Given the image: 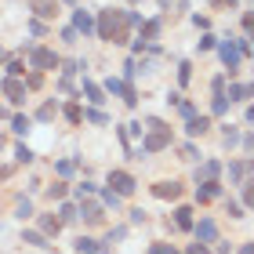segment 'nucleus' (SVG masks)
I'll list each match as a JSON object with an SVG mask.
<instances>
[{"instance_id":"9","label":"nucleus","mask_w":254,"mask_h":254,"mask_svg":"<svg viewBox=\"0 0 254 254\" xmlns=\"http://www.w3.org/2000/svg\"><path fill=\"white\" fill-rule=\"evenodd\" d=\"M251 175V160H236V164H229V178H233V182H240V186H247V178Z\"/></svg>"},{"instance_id":"3","label":"nucleus","mask_w":254,"mask_h":254,"mask_svg":"<svg viewBox=\"0 0 254 254\" xmlns=\"http://www.w3.org/2000/svg\"><path fill=\"white\" fill-rule=\"evenodd\" d=\"M29 65L37 69V73H44V69H55V65H59V55H55L51 48H29Z\"/></svg>"},{"instance_id":"30","label":"nucleus","mask_w":254,"mask_h":254,"mask_svg":"<svg viewBox=\"0 0 254 254\" xmlns=\"http://www.w3.org/2000/svg\"><path fill=\"white\" fill-rule=\"evenodd\" d=\"M149 254H178V251L171 247V244H153V247H149Z\"/></svg>"},{"instance_id":"16","label":"nucleus","mask_w":254,"mask_h":254,"mask_svg":"<svg viewBox=\"0 0 254 254\" xmlns=\"http://www.w3.org/2000/svg\"><path fill=\"white\" fill-rule=\"evenodd\" d=\"M59 229H62V222H59L55 214H44V218H40V233H44V236H59Z\"/></svg>"},{"instance_id":"31","label":"nucleus","mask_w":254,"mask_h":254,"mask_svg":"<svg viewBox=\"0 0 254 254\" xmlns=\"http://www.w3.org/2000/svg\"><path fill=\"white\" fill-rule=\"evenodd\" d=\"M225 207H229V214H233V218H244V211H247V207H244V203H236V200H229Z\"/></svg>"},{"instance_id":"45","label":"nucleus","mask_w":254,"mask_h":254,"mask_svg":"<svg viewBox=\"0 0 254 254\" xmlns=\"http://www.w3.org/2000/svg\"><path fill=\"white\" fill-rule=\"evenodd\" d=\"M160 4H167V0H160Z\"/></svg>"},{"instance_id":"22","label":"nucleus","mask_w":254,"mask_h":254,"mask_svg":"<svg viewBox=\"0 0 254 254\" xmlns=\"http://www.w3.org/2000/svg\"><path fill=\"white\" fill-rule=\"evenodd\" d=\"M22 244H33V247H48V236H44V233H33V229H29V233H22Z\"/></svg>"},{"instance_id":"18","label":"nucleus","mask_w":254,"mask_h":254,"mask_svg":"<svg viewBox=\"0 0 254 254\" xmlns=\"http://www.w3.org/2000/svg\"><path fill=\"white\" fill-rule=\"evenodd\" d=\"M247 98H251V87H247V84H233L225 102H247Z\"/></svg>"},{"instance_id":"13","label":"nucleus","mask_w":254,"mask_h":254,"mask_svg":"<svg viewBox=\"0 0 254 254\" xmlns=\"http://www.w3.org/2000/svg\"><path fill=\"white\" fill-rule=\"evenodd\" d=\"M207 127H211V120H207V117H189V120H186V134L196 138V134H203Z\"/></svg>"},{"instance_id":"4","label":"nucleus","mask_w":254,"mask_h":254,"mask_svg":"<svg viewBox=\"0 0 254 254\" xmlns=\"http://www.w3.org/2000/svg\"><path fill=\"white\" fill-rule=\"evenodd\" d=\"M218 55H222V62H225V69H229V76H236V69H240V48H236V40H225L222 48H218Z\"/></svg>"},{"instance_id":"34","label":"nucleus","mask_w":254,"mask_h":254,"mask_svg":"<svg viewBox=\"0 0 254 254\" xmlns=\"http://www.w3.org/2000/svg\"><path fill=\"white\" fill-rule=\"evenodd\" d=\"M65 117H69V124H80V117H84V113H80L76 106H65Z\"/></svg>"},{"instance_id":"20","label":"nucleus","mask_w":254,"mask_h":254,"mask_svg":"<svg viewBox=\"0 0 254 254\" xmlns=\"http://www.w3.org/2000/svg\"><path fill=\"white\" fill-rule=\"evenodd\" d=\"M33 11H37L40 18H55V11H59V7H55V0H37V4H33Z\"/></svg>"},{"instance_id":"6","label":"nucleus","mask_w":254,"mask_h":254,"mask_svg":"<svg viewBox=\"0 0 254 254\" xmlns=\"http://www.w3.org/2000/svg\"><path fill=\"white\" fill-rule=\"evenodd\" d=\"M192 233H196L200 244H218V225L211 222V218H203L200 225H192Z\"/></svg>"},{"instance_id":"28","label":"nucleus","mask_w":254,"mask_h":254,"mask_svg":"<svg viewBox=\"0 0 254 254\" xmlns=\"http://www.w3.org/2000/svg\"><path fill=\"white\" fill-rule=\"evenodd\" d=\"M211 113H214V117H222V113H229V102H225V95H222V98H214Z\"/></svg>"},{"instance_id":"24","label":"nucleus","mask_w":254,"mask_h":254,"mask_svg":"<svg viewBox=\"0 0 254 254\" xmlns=\"http://www.w3.org/2000/svg\"><path fill=\"white\" fill-rule=\"evenodd\" d=\"M15 156H18V164H33V160H37V153H33L29 145H18V149H15Z\"/></svg>"},{"instance_id":"33","label":"nucleus","mask_w":254,"mask_h":254,"mask_svg":"<svg viewBox=\"0 0 254 254\" xmlns=\"http://www.w3.org/2000/svg\"><path fill=\"white\" fill-rule=\"evenodd\" d=\"M102 203H109V207H120V196L113 192V189H106V192H102Z\"/></svg>"},{"instance_id":"11","label":"nucleus","mask_w":254,"mask_h":254,"mask_svg":"<svg viewBox=\"0 0 254 254\" xmlns=\"http://www.w3.org/2000/svg\"><path fill=\"white\" fill-rule=\"evenodd\" d=\"M76 218H84V222H91V225H98V222H102V207L87 200V203H80V211H76Z\"/></svg>"},{"instance_id":"36","label":"nucleus","mask_w":254,"mask_h":254,"mask_svg":"<svg viewBox=\"0 0 254 254\" xmlns=\"http://www.w3.org/2000/svg\"><path fill=\"white\" fill-rule=\"evenodd\" d=\"M7 73H11V76H22V73H26V65H22V62H11Z\"/></svg>"},{"instance_id":"29","label":"nucleus","mask_w":254,"mask_h":254,"mask_svg":"<svg viewBox=\"0 0 254 254\" xmlns=\"http://www.w3.org/2000/svg\"><path fill=\"white\" fill-rule=\"evenodd\" d=\"M48 196H51V200H62V196H65V182H55V186L48 189Z\"/></svg>"},{"instance_id":"8","label":"nucleus","mask_w":254,"mask_h":254,"mask_svg":"<svg viewBox=\"0 0 254 254\" xmlns=\"http://www.w3.org/2000/svg\"><path fill=\"white\" fill-rule=\"evenodd\" d=\"M153 196H160V200H178V196H182V186H178V182H156V186H153Z\"/></svg>"},{"instance_id":"43","label":"nucleus","mask_w":254,"mask_h":254,"mask_svg":"<svg viewBox=\"0 0 254 254\" xmlns=\"http://www.w3.org/2000/svg\"><path fill=\"white\" fill-rule=\"evenodd\" d=\"M240 254H254V247H251V244H244V247H240Z\"/></svg>"},{"instance_id":"14","label":"nucleus","mask_w":254,"mask_h":254,"mask_svg":"<svg viewBox=\"0 0 254 254\" xmlns=\"http://www.w3.org/2000/svg\"><path fill=\"white\" fill-rule=\"evenodd\" d=\"M218 175H222V164H218V160H207L196 178H200V182H218Z\"/></svg>"},{"instance_id":"10","label":"nucleus","mask_w":254,"mask_h":254,"mask_svg":"<svg viewBox=\"0 0 254 254\" xmlns=\"http://www.w3.org/2000/svg\"><path fill=\"white\" fill-rule=\"evenodd\" d=\"M73 29L76 33H95V18H91V11H73Z\"/></svg>"},{"instance_id":"35","label":"nucleus","mask_w":254,"mask_h":254,"mask_svg":"<svg viewBox=\"0 0 254 254\" xmlns=\"http://www.w3.org/2000/svg\"><path fill=\"white\" fill-rule=\"evenodd\" d=\"M178 109H182V117H186V120H189V117H196V109H192V102H178Z\"/></svg>"},{"instance_id":"32","label":"nucleus","mask_w":254,"mask_h":254,"mask_svg":"<svg viewBox=\"0 0 254 254\" xmlns=\"http://www.w3.org/2000/svg\"><path fill=\"white\" fill-rule=\"evenodd\" d=\"M189 76H192V65L182 62V65H178V80H182V84H189Z\"/></svg>"},{"instance_id":"15","label":"nucleus","mask_w":254,"mask_h":254,"mask_svg":"<svg viewBox=\"0 0 254 254\" xmlns=\"http://www.w3.org/2000/svg\"><path fill=\"white\" fill-rule=\"evenodd\" d=\"M76 251L80 254H106V247H98V240H91V236H80L76 240Z\"/></svg>"},{"instance_id":"7","label":"nucleus","mask_w":254,"mask_h":254,"mask_svg":"<svg viewBox=\"0 0 254 254\" xmlns=\"http://www.w3.org/2000/svg\"><path fill=\"white\" fill-rule=\"evenodd\" d=\"M4 95H7L11 102H15V106H22V102H26V84L11 76V80H4Z\"/></svg>"},{"instance_id":"1","label":"nucleus","mask_w":254,"mask_h":254,"mask_svg":"<svg viewBox=\"0 0 254 254\" xmlns=\"http://www.w3.org/2000/svg\"><path fill=\"white\" fill-rule=\"evenodd\" d=\"M95 33H98L102 40L124 44V40H127V18H124V11H113V7L98 11V26H95Z\"/></svg>"},{"instance_id":"21","label":"nucleus","mask_w":254,"mask_h":254,"mask_svg":"<svg viewBox=\"0 0 254 254\" xmlns=\"http://www.w3.org/2000/svg\"><path fill=\"white\" fill-rule=\"evenodd\" d=\"M29 127H33L29 117H22V113H18V117H11V131H15V134H29Z\"/></svg>"},{"instance_id":"41","label":"nucleus","mask_w":254,"mask_h":254,"mask_svg":"<svg viewBox=\"0 0 254 254\" xmlns=\"http://www.w3.org/2000/svg\"><path fill=\"white\" fill-rule=\"evenodd\" d=\"M189 254H211V251H207V244H192V247H189Z\"/></svg>"},{"instance_id":"19","label":"nucleus","mask_w":254,"mask_h":254,"mask_svg":"<svg viewBox=\"0 0 254 254\" xmlns=\"http://www.w3.org/2000/svg\"><path fill=\"white\" fill-rule=\"evenodd\" d=\"M175 225H178V229H192V225H196L189 207H178V211H175Z\"/></svg>"},{"instance_id":"23","label":"nucleus","mask_w":254,"mask_h":254,"mask_svg":"<svg viewBox=\"0 0 254 254\" xmlns=\"http://www.w3.org/2000/svg\"><path fill=\"white\" fill-rule=\"evenodd\" d=\"M15 218H22V222L33 218V203H29V200H18V203H15Z\"/></svg>"},{"instance_id":"27","label":"nucleus","mask_w":254,"mask_h":254,"mask_svg":"<svg viewBox=\"0 0 254 254\" xmlns=\"http://www.w3.org/2000/svg\"><path fill=\"white\" fill-rule=\"evenodd\" d=\"M55 171H59V175H62V178H69V175H73V171H76V164H73V160H62V164H59V167H55Z\"/></svg>"},{"instance_id":"2","label":"nucleus","mask_w":254,"mask_h":254,"mask_svg":"<svg viewBox=\"0 0 254 254\" xmlns=\"http://www.w3.org/2000/svg\"><path fill=\"white\" fill-rule=\"evenodd\" d=\"M167 145H171V127L153 117L149 127H145V138H142V149H138V153H160V149H167Z\"/></svg>"},{"instance_id":"44","label":"nucleus","mask_w":254,"mask_h":254,"mask_svg":"<svg viewBox=\"0 0 254 254\" xmlns=\"http://www.w3.org/2000/svg\"><path fill=\"white\" fill-rule=\"evenodd\" d=\"M62 4H73V0H62Z\"/></svg>"},{"instance_id":"40","label":"nucleus","mask_w":254,"mask_h":254,"mask_svg":"<svg viewBox=\"0 0 254 254\" xmlns=\"http://www.w3.org/2000/svg\"><path fill=\"white\" fill-rule=\"evenodd\" d=\"M182 156H186V160H196V145H182Z\"/></svg>"},{"instance_id":"42","label":"nucleus","mask_w":254,"mask_h":254,"mask_svg":"<svg viewBox=\"0 0 254 254\" xmlns=\"http://www.w3.org/2000/svg\"><path fill=\"white\" fill-rule=\"evenodd\" d=\"M4 178H11V167H0V182H4Z\"/></svg>"},{"instance_id":"17","label":"nucleus","mask_w":254,"mask_h":254,"mask_svg":"<svg viewBox=\"0 0 254 254\" xmlns=\"http://www.w3.org/2000/svg\"><path fill=\"white\" fill-rule=\"evenodd\" d=\"M84 95H87L91 106H102V102H106V98H102V87H98V84H91V80H84Z\"/></svg>"},{"instance_id":"39","label":"nucleus","mask_w":254,"mask_h":254,"mask_svg":"<svg viewBox=\"0 0 254 254\" xmlns=\"http://www.w3.org/2000/svg\"><path fill=\"white\" fill-rule=\"evenodd\" d=\"M26 87H40V73H29L26 76Z\"/></svg>"},{"instance_id":"38","label":"nucleus","mask_w":254,"mask_h":254,"mask_svg":"<svg viewBox=\"0 0 254 254\" xmlns=\"http://www.w3.org/2000/svg\"><path fill=\"white\" fill-rule=\"evenodd\" d=\"M87 120H91V124H106V117H102L98 109H91V113H87Z\"/></svg>"},{"instance_id":"26","label":"nucleus","mask_w":254,"mask_h":254,"mask_svg":"<svg viewBox=\"0 0 254 254\" xmlns=\"http://www.w3.org/2000/svg\"><path fill=\"white\" fill-rule=\"evenodd\" d=\"M73 218H76V207H73V203H62V211H59V222L65 225V222H73Z\"/></svg>"},{"instance_id":"12","label":"nucleus","mask_w":254,"mask_h":254,"mask_svg":"<svg viewBox=\"0 0 254 254\" xmlns=\"http://www.w3.org/2000/svg\"><path fill=\"white\" fill-rule=\"evenodd\" d=\"M218 192H222V186H218V182H200V186H196V200L207 203V200H214Z\"/></svg>"},{"instance_id":"5","label":"nucleus","mask_w":254,"mask_h":254,"mask_svg":"<svg viewBox=\"0 0 254 254\" xmlns=\"http://www.w3.org/2000/svg\"><path fill=\"white\" fill-rule=\"evenodd\" d=\"M109 186H113V192H117V196H131L138 182L127 175V171H113V175H109Z\"/></svg>"},{"instance_id":"25","label":"nucleus","mask_w":254,"mask_h":254,"mask_svg":"<svg viewBox=\"0 0 254 254\" xmlns=\"http://www.w3.org/2000/svg\"><path fill=\"white\" fill-rule=\"evenodd\" d=\"M37 120H44V124H48V120H55V102H44V106H40V113H37Z\"/></svg>"},{"instance_id":"37","label":"nucleus","mask_w":254,"mask_h":254,"mask_svg":"<svg viewBox=\"0 0 254 254\" xmlns=\"http://www.w3.org/2000/svg\"><path fill=\"white\" fill-rule=\"evenodd\" d=\"M106 87H109V91H113V95H120V91H124V84H120V80H113V76H109V80H106Z\"/></svg>"}]
</instances>
